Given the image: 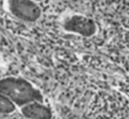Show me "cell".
<instances>
[{"label":"cell","mask_w":129,"mask_h":119,"mask_svg":"<svg viewBox=\"0 0 129 119\" xmlns=\"http://www.w3.org/2000/svg\"><path fill=\"white\" fill-rule=\"evenodd\" d=\"M42 103L33 102L22 107V114L30 119H51V110Z\"/></svg>","instance_id":"cell-4"},{"label":"cell","mask_w":129,"mask_h":119,"mask_svg":"<svg viewBox=\"0 0 129 119\" xmlns=\"http://www.w3.org/2000/svg\"><path fill=\"white\" fill-rule=\"evenodd\" d=\"M16 110L15 103L7 97L6 96L0 93V113L10 114Z\"/></svg>","instance_id":"cell-5"},{"label":"cell","mask_w":129,"mask_h":119,"mask_svg":"<svg viewBox=\"0 0 129 119\" xmlns=\"http://www.w3.org/2000/svg\"><path fill=\"white\" fill-rule=\"evenodd\" d=\"M8 9L15 17L29 23L42 16V9L35 0H8Z\"/></svg>","instance_id":"cell-3"},{"label":"cell","mask_w":129,"mask_h":119,"mask_svg":"<svg viewBox=\"0 0 129 119\" xmlns=\"http://www.w3.org/2000/svg\"><path fill=\"white\" fill-rule=\"evenodd\" d=\"M0 93L10 99L16 106L24 107L33 102H42L41 92L27 80L18 77L0 79Z\"/></svg>","instance_id":"cell-1"},{"label":"cell","mask_w":129,"mask_h":119,"mask_svg":"<svg viewBox=\"0 0 129 119\" xmlns=\"http://www.w3.org/2000/svg\"><path fill=\"white\" fill-rule=\"evenodd\" d=\"M35 1H37V2H39H39L42 1V0H35Z\"/></svg>","instance_id":"cell-6"},{"label":"cell","mask_w":129,"mask_h":119,"mask_svg":"<svg viewBox=\"0 0 129 119\" xmlns=\"http://www.w3.org/2000/svg\"><path fill=\"white\" fill-rule=\"evenodd\" d=\"M65 32L83 37H91L97 32V25L95 20L85 15L74 13L66 16L62 21Z\"/></svg>","instance_id":"cell-2"}]
</instances>
